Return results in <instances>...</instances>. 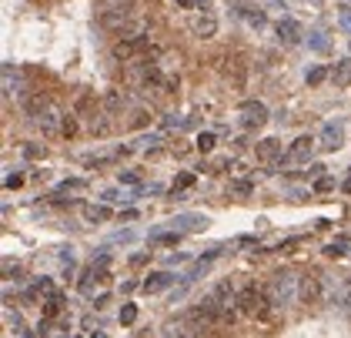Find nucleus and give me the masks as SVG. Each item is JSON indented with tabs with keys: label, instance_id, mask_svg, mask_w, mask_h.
<instances>
[{
	"label": "nucleus",
	"instance_id": "1",
	"mask_svg": "<svg viewBox=\"0 0 351 338\" xmlns=\"http://www.w3.org/2000/svg\"><path fill=\"white\" fill-rule=\"evenodd\" d=\"M298 298V288H295V278L288 271H278L271 274V282H268V305H278V308H288L291 301Z\"/></svg>",
	"mask_w": 351,
	"mask_h": 338
},
{
	"label": "nucleus",
	"instance_id": "2",
	"mask_svg": "<svg viewBox=\"0 0 351 338\" xmlns=\"http://www.w3.org/2000/svg\"><path fill=\"white\" fill-rule=\"evenodd\" d=\"M311 151H314V137L311 134H301L298 141H291V147L284 151L281 161H284V164H304L308 158H311Z\"/></svg>",
	"mask_w": 351,
	"mask_h": 338
},
{
	"label": "nucleus",
	"instance_id": "3",
	"mask_svg": "<svg viewBox=\"0 0 351 338\" xmlns=\"http://www.w3.org/2000/svg\"><path fill=\"white\" fill-rule=\"evenodd\" d=\"M264 121H268V107L261 101H244L241 104V124L244 128H261Z\"/></svg>",
	"mask_w": 351,
	"mask_h": 338
},
{
	"label": "nucleus",
	"instance_id": "4",
	"mask_svg": "<svg viewBox=\"0 0 351 338\" xmlns=\"http://www.w3.org/2000/svg\"><path fill=\"white\" fill-rule=\"evenodd\" d=\"M344 144V124L341 121H328L321 128V151H338Z\"/></svg>",
	"mask_w": 351,
	"mask_h": 338
},
{
	"label": "nucleus",
	"instance_id": "5",
	"mask_svg": "<svg viewBox=\"0 0 351 338\" xmlns=\"http://www.w3.org/2000/svg\"><path fill=\"white\" fill-rule=\"evenodd\" d=\"M238 312H241V315L264 312V308H261V291H258L254 285H244V288L238 291Z\"/></svg>",
	"mask_w": 351,
	"mask_h": 338
},
{
	"label": "nucleus",
	"instance_id": "6",
	"mask_svg": "<svg viewBox=\"0 0 351 338\" xmlns=\"http://www.w3.org/2000/svg\"><path fill=\"white\" fill-rule=\"evenodd\" d=\"M254 158H258L261 164H274V161H281V141H278V137H264V141H258Z\"/></svg>",
	"mask_w": 351,
	"mask_h": 338
},
{
	"label": "nucleus",
	"instance_id": "7",
	"mask_svg": "<svg viewBox=\"0 0 351 338\" xmlns=\"http://www.w3.org/2000/svg\"><path fill=\"white\" fill-rule=\"evenodd\" d=\"M318 295H321L318 278H314V274H301V282H298V298H301L304 305H314V301H318Z\"/></svg>",
	"mask_w": 351,
	"mask_h": 338
},
{
	"label": "nucleus",
	"instance_id": "8",
	"mask_svg": "<svg viewBox=\"0 0 351 338\" xmlns=\"http://www.w3.org/2000/svg\"><path fill=\"white\" fill-rule=\"evenodd\" d=\"M37 124H40V131L47 137H54V134H64V121H60V114L54 111V107H47V111L37 117Z\"/></svg>",
	"mask_w": 351,
	"mask_h": 338
},
{
	"label": "nucleus",
	"instance_id": "9",
	"mask_svg": "<svg viewBox=\"0 0 351 338\" xmlns=\"http://www.w3.org/2000/svg\"><path fill=\"white\" fill-rule=\"evenodd\" d=\"M127 14H131L127 7H107V10H101V27H107V30H120L124 20H127Z\"/></svg>",
	"mask_w": 351,
	"mask_h": 338
},
{
	"label": "nucleus",
	"instance_id": "10",
	"mask_svg": "<svg viewBox=\"0 0 351 338\" xmlns=\"http://www.w3.org/2000/svg\"><path fill=\"white\" fill-rule=\"evenodd\" d=\"M204 225H208V218H204V214H177L174 221H171L174 231H201Z\"/></svg>",
	"mask_w": 351,
	"mask_h": 338
},
{
	"label": "nucleus",
	"instance_id": "11",
	"mask_svg": "<svg viewBox=\"0 0 351 338\" xmlns=\"http://www.w3.org/2000/svg\"><path fill=\"white\" fill-rule=\"evenodd\" d=\"M278 37L284 44H298L304 37L301 34V24H298V20H291V17H284V20H278Z\"/></svg>",
	"mask_w": 351,
	"mask_h": 338
},
{
	"label": "nucleus",
	"instance_id": "12",
	"mask_svg": "<svg viewBox=\"0 0 351 338\" xmlns=\"http://www.w3.org/2000/svg\"><path fill=\"white\" fill-rule=\"evenodd\" d=\"M171 282H174V274H171V271H154V274H147L144 291H147V295H154V291H164Z\"/></svg>",
	"mask_w": 351,
	"mask_h": 338
},
{
	"label": "nucleus",
	"instance_id": "13",
	"mask_svg": "<svg viewBox=\"0 0 351 338\" xmlns=\"http://www.w3.org/2000/svg\"><path fill=\"white\" fill-rule=\"evenodd\" d=\"M331 81H335V87H351V57H344V60H338V64H335Z\"/></svg>",
	"mask_w": 351,
	"mask_h": 338
},
{
	"label": "nucleus",
	"instance_id": "14",
	"mask_svg": "<svg viewBox=\"0 0 351 338\" xmlns=\"http://www.w3.org/2000/svg\"><path fill=\"white\" fill-rule=\"evenodd\" d=\"M84 188H87V177H67V181H60V185L54 188V194H50V198H60V194L84 191Z\"/></svg>",
	"mask_w": 351,
	"mask_h": 338
},
{
	"label": "nucleus",
	"instance_id": "15",
	"mask_svg": "<svg viewBox=\"0 0 351 338\" xmlns=\"http://www.w3.org/2000/svg\"><path fill=\"white\" fill-rule=\"evenodd\" d=\"M194 34H198V37H204V41H208V37H214L217 34V20L214 17H198V20H194Z\"/></svg>",
	"mask_w": 351,
	"mask_h": 338
},
{
	"label": "nucleus",
	"instance_id": "16",
	"mask_svg": "<svg viewBox=\"0 0 351 338\" xmlns=\"http://www.w3.org/2000/svg\"><path fill=\"white\" fill-rule=\"evenodd\" d=\"M24 111L30 114V117H40V114L47 111V101L40 94H24Z\"/></svg>",
	"mask_w": 351,
	"mask_h": 338
},
{
	"label": "nucleus",
	"instance_id": "17",
	"mask_svg": "<svg viewBox=\"0 0 351 338\" xmlns=\"http://www.w3.org/2000/svg\"><path fill=\"white\" fill-rule=\"evenodd\" d=\"M17 87V67L14 64H4V97H10Z\"/></svg>",
	"mask_w": 351,
	"mask_h": 338
},
{
	"label": "nucleus",
	"instance_id": "18",
	"mask_svg": "<svg viewBox=\"0 0 351 338\" xmlns=\"http://www.w3.org/2000/svg\"><path fill=\"white\" fill-rule=\"evenodd\" d=\"M120 104H124V94H120V90H107V94H104V111L107 114H114Z\"/></svg>",
	"mask_w": 351,
	"mask_h": 338
},
{
	"label": "nucleus",
	"instance_id": "19",
	"mask_svg": "<svg viewBox=\"0 0 351 338\" xmlns=\"http://www.w3.org/2000/svg\"><path fill=\"white\" fill-rule=\"evenodd\" d=\"M151 241H154V244H161V248H174V244L181 241V231H168V234H154Z\"/></svg>",
	"mask_w": 351,
	"mask_h": 338
},
{
	"label": "nucleus",
	"instance_id": "20",
	"mask_svg": "<svg viewBox=\"0 0 351 338\" xmlns=\"http://www.w3.org/2000/svg\"><path fill=\"white\" fill-rule=\"evenodd\" d=\"M84 218H87V221H107V218H111V211L107 208H101V204H90V208H84Z\"/></svg>",
	"mask_w": 351,
	"mask_h": 338
},
{
	"label": "nucleus",
	"instance_id": "21",
	"mask_svg": "<svg viewBox=\"0 0 351 338\" xmlns=\"http://www.w3.org/2000/svg\"><path fill=\"white\" fill-rule=\"evenodd\" d=\"M198 151H201V154L214 151V134H211V131H204V134H198Z\"/></svg>",
	"mask_w": 351,
	"mask_h": 338
},
{
	"label": "nucleus",
	"instance_id": "22",
	"mask_svg": "<svg viewBox=\"0 0 351 338\" xmlns=\"http://www.w3.org/2000/svg\"><path fill=\"white\" fill-rule=\"evenodd\" d=\"M164 338H201L194 328H184V325H177V328H168V335Z\"/></svg>",
	"mask_w": 351,
	"mask_h": 338
},
{
	"label": "nucleus",
	"instance_id": "23",
	"mask_svg": "<svg viewBox=\"0 0 351 338\" xmlns=\"http://www.w3.org/2000/svg\"><path fill=\"white\" fill-rule=\"evenodd\" d=\"M191 185H194V174H191V171H184V174L174 177V191H184V188H191Z\"/></svg>",
	"mask_w": 351,
	"mask_h": 338
},
{
	"label": "nucleus",
	"instance_id": "24",
	"mask_svg": "<svg viewBox=\"0 0 351 338\" xmlns=\"http://www.w3.org/2000/svg\"><path fill=\"white\" fill-rule=\"evenodd\" d=\"M144 84H161V71L154 64H144Z\"/></svg>",
	"mask_w": 351,
	"mask_h": 338
},
{
	"label": "nucleus",
	"instance_id": "25",
	"mask_svg": "<svg viewBox=\"0 0 351 338\" xmlns=\"http://www.w3.org/2000/svg\"><path fill=\"white\" fill-rule=\"evenodd\" d=\"M325 77H328V67H311V71H308V84H311V87L321 84Z\"/></svg>",
	"mask_w": 351,
	"mask_h": 338
},
{
	"label": "nucleus",
	"instance_id": "26",
	"mask_svg": "<svg viewBox=\"0 0 351 338\" xmlns=\"http://www.w3.org/2000/svg\"><path fill=\"white\" fill-rule=\"evenodd\" d=\"M144 124H151V114H147V111H134V117H131V128H144Z\"/></svg>",
	"mask_w": 351,
	"mask_h": 338
},
{
	"label": "nucleus",
	"instance_id": "27",
	"mask_svg": "<svg viewBox=\"0 0 351 338\" xmlns=\"http://www.w3.org/2000/svg\"><path fill=\"white\" fill-rule=\"evenodd\" d=\"M344 244H348V241H338V244L331 241V244L325 248V255H328V258H341V255H344Z\"/></svg>",
	"mask_w": 351,
	"mask_h": 338
},
{
	"label": "nucleus",
	"instance_id": "28",
	"mask_svg": "<svg viewBox=\"0 0 351 338\" xmlns=\"http://www.w3.org/2000/svg\"><path fill=\"white\" fill-rule=\"evenodd\" d=\"M134 318H137V308H134V305H124V308H120V322H124V325H131Z\"/></svg>",
	"mask_w": 351,
	"mask_h": 338
},
{
	"label": "nucleus",
	"instance_id": "29",
	"mask_svg": "<svg viewBox=\"0 0 351 338\" xmlns=\"http://www.w3.org/2000/svg\"><path fill=\"white\" fill-rule=\"evenodd\" d=\"M120 185H141V174L137 171H120Z\"/></svg>",
	"mask_w": 351,
	"mask_h": 338
},
{
	"label": "nucleus",
	"instance_id": "30",
	"mask_svg": "<svg viewBox=\"0 0 351 338\" xmlns=\"http://www.w3.org/2000/svg\"><path fill=\"white\" fill-rule=\"evenodd\" d=\"M234 191H238V194H251V191H254V181H234Z\"/></svg>",
	"mask_w": 351,
	"mask_h": 338
},
{
	"label": "nucleus",
	"instance_id": "31",
	"mask_svg": "<svg viewBox=\"0 0 351 338\" xmlns=\"http://www.w3.org/2000/svg\"><path fill=\"white\" fill-rule=\"evenodd\" d=\"M308 44H311L314 50H325V47H328V41H325V34H311V41H308Z\"/></svg>",
	"mask_w": 351,
	"mask_h": 338
},
{
	"label": "nucleus",
	"instance_id": "32",
	"mask_svg": "<svg viewBox=\"0 0 351 338\" xmlns=\"http://www.w3.org/2000/svg\"><path fill=\"white\" fill-rule=\"evenodd\" d=\"M331 188H335V181H331V177H318V185H314V191H331Z\"/></svg>",
	"mask_w": 351,
	"mask_h": 338
},
{
	"label": "nucleus",
	"instance_id": "33",
	"mask_svg": "<svg viewBox=\"0 0 351 338\" xmlns=\"http://www.w3.org/2000/svg\"><path fill=\"white\" fill-rule=\"evenodd\" d=\"M244 17H247V20H251L254 27H261V24H264V14H261V10H247Z\"/></svg>",
	"mask_w": 351,
	"mask_h": 338
},
{
	"label": "nucleus",
	"instance_id": "34",
	"mask_svg": "<svg viewBox=\"0 0 351 338\" xmlns=\"http://www.w3.org/2000/svg\"><path fill=\"white\" fill-rule=\"evenodd\" d=\"M4 185H7V188H20V185H24V177H20V174H7Z\"/></svg>",
	"mask_w": 351,
	"mask_h": 338
},
{
	"label": "nucleus",
	"instance_id": "35",
	"mask_svg": "<svg viewBox=\"0 0 351 338\" xmlns=\"http://www.w3.org/2000/svg\"><path fill=\"white\" fill-rule=\"evenodd\" d=\"M24 154H27V158H40V154H44V147H37V144H27V147H24Z\"/></svg>",
	"mask_w": 351,
	"mask_h": 338
},
{
	"label": "nucleus",
	"instance_id": "36",
	"mask_svg": "<svg viewBox=\"0 0 351 338\" xmlns=\"http://www.w3.org/2000/svg\"><path fill=\"white\" fill-rule=\"evenodd\" d=\"M74 131H77V124H74V121H71V117H64V134H67V137H71V134H74Z\"/></svg>",
	"mask_w": 351,
	"mask_h": 338
},
{
	"label": "nucleus",
	"instance_id": "37",
	"mask_svg": "<svg viewBox=\"0 0 351 338\" xmlns=\"http://www.w3.org/2000/svg\"><path fill=\"white\" fill-rule=\"evenodd\" d=\"M344 308H351V288H348V295H344Z\"/></svg>",
	"mask_w": 351,
	"mask_h": 338
},
{
	"label": "nucleus",
	"instance_id": "38",
	"mask_svg": "<svg viewBox=\"0 0 351 338\" xmlns=\"http://www.w3.org/2000/svg\"><path fill=\"white\" fill-rule=\"evenodd\" d=\"M177 4H181V7H194V0H177Z\"/></svg>",
	"mask_w": 351,
	"mask_h": 338
},
{
	"label": "nucleus",
	"instance_id": "39",
	"mask_svg": "<svg viewBox=\"0 0 351 338\" xmlns=\"http://www.w3.org/2000/svg\"><path fill=\"white\" fill-rule=\"evenodd\" d=\"M194 4H198V7H208V4H211V0H194Z\"/></svg>",
	"mask_w": 351,
	"mask_h": 338
},
{
	"label": "nucleus",
	"instance_id": "40",
	"mask_svg": "<svg viewBox=\"0 0 351 338\" xmlns=\"http://www.w3.org/2000/svg\"><path fill=\"white\" fill-rule=\"evenodd\" d=\"M304 4H311V7H321V0H304Z\"/></svg>",
	"mask_w": 351,
	"mask_h": 338
},
{
	"label": "nucleus",
	"instance_id": "41",
	"mask_svg": "<svg viewBox=\"0 0 351 338\" xmlns=\"http://www.w3.org/2000/svg\"><path fill=\"white\" fill-rule=\"evenodd\" d=\"M344 191H348V194H351V177H348V181H344Z\"/></svg>",
	"mask_w": 351,
	"mask_h": 338
},
{
	"label": "nucleus",
	"instance_id": "42",
	"mask_svg": "<svg viewBox=\"0 0 351 338\" xmlns=\"http://www.w3.org/2000/svg\"><path fill=\"white\" fill-rule=\"evenodd\" d=\"M90 338H104V335H90Z\"/></svg>",
	"mask_w": 351,
	"mask_h": 338
}]
</instances>
